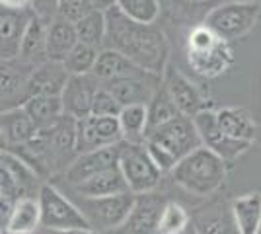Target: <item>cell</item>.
Here are the masks:
<instances>
[{"label": "cell", "instance_id": "ac0fdd59", "mask_svg": "<svg viewBox=\"0 0 261 234\" xmlns=\"http://www.w3.org/2000/svg\"><path fill=\"white\" fill-rule=\"evenodd\" d=\"M166 201L158 195L150 193H142V195H135V203L130 209L129 217L123 226H127L130 234H150L156 230V224L160 219Z\"/></svg>", "mask_w": 261, "mask_h": 234}, {"label": "cell", "instance_id": "4316f807", "mask_svg": "<svg viewBox=\"0 0 261 234\" xmlns=\"http://www.w3.org/2000/svg\"><path fill=\"white\" fill-rule=\"evenodd\" d=\"M123 141L127 143H144L146 129H148V117H146V106L144 103H130L123 106L117 113Z\"/></svg>", "mask_w": 261, "mask_h": 234}, {"label": "cell", "instance_id": "30bf717a", "mask_svg": "<svg viewBox=\"0 0 261 234\" xmlns=\"http://www.w3.org/2000/svg\"><path fill=\"white\" fill-rule=\"evenodd\" d=\"M193 125H195L199 139H201V145L207 146L211 152H215L217 156H220L224 162H232L236 160L240 154H244L251 145L248 143H238V141H232L226 135L218 129L217 125V115L215 110H201L195 115H191Z\"/></svg>", "mask_w": 261, "mask_h": 234}, {"label": "cell", "instance_id": "b9f144b4", "mask_svg": "<svg viewBox=\"0 0 261 234\" xmlns=\"http://www.w3.org/2000/svg\"><path fill=\"white\" fill-rule=\"evenodd\" d=\"M181 234H195V232H189V228H187V230H184Z\"/></svg>", "mask_w": 261, "mask_h": 234}, {"label": "cell", "instance_id": "9c48e42d", "mask_svg": "<svg viewBox=\"0 0 261 234\" xmlns=\"http://www.w3.org/2000/svg\"><path fill=\"white\" fill-rule=\"evenodd\" d=\"M33 67L18 57L0 61V113L22 108L28 100V80Z\"/></svg>", "mask_w": 261, "mask_h": 234}, {"label": "cell", "instance_id": "836d02e7", "mask_svg": "<svg viewBox=\"0 0 261 234\" xmlns=\"http://www.w3.org/2000/svg\"><path fill=\"white\" fill-rule=\"evenodd\" d=\"M98 51L99 49L96 47H90V45L78 41L68 51V55L63 59V67L68 74H90L94 68V63H96Z\"/></svg>", "mask_w": 261, "mask_h": 234}, {"label": "cell", "instance_id": "ee69618b", "mask_svg": "<svg viewBox=\"0 0 261 234\" xmlns=\"http://www.w3.org/2000/svg\"><path fill=\"white\" fill-rule=\"evenodd\" d=\"M4 234H10V232H4ZM28 234H37V230H35V232H28Z\"/></svg>", "mask_w": 261, "mask_h": 234}, {"label": "cell", "instance_id": "f35d334b", "mask_svg": "<svg viewBox=\"0 0 261 234\" xmlns=\"http://www.w3.org/2000/svg\"><path fill=\"white\" fill-rule=\"evenodd\" d=\"M0 8H8V10H28V8H30V0H0Z\"/></svg>", "mask_w": 261, "mask_h": 234}, {"label": "cell", "instance_id": "4fadbf2b", "mask_svg": "<svg viewBox=\"0 0 261 234\" xmlns=\"http://www.w3.org/2000/svg\"><path fill=\"white\" fill-rule=\"evenodd\" d=\"M187 63L199 76L215 78L232 67L234 55L228 41H222L218 37L215 43L205 49H187Z\"/></svg>", "mask_w": 261, "mask_h": 234}, {"label": "cell", "instance_id": "6da1fadb", "mask_svg": "<svg viewBox=\"0 0 261 234\" xmlns=\"http://www.w3.org/2000/svg\"><path fill=\"white\" fill-rule=\"evenodd\" d=\"M108 49H115L142 70L162 76L168 59V37L156 23H137L125 18L117 8L106 12V41Z\"/></svg>", "mask_w": 261, "mask_h": 234}, {"label": "cell", "instance_id": "e575fe53", "mask_svg": "<svg viewBox=\"0 0 261 234\" xmlns=\"http://www.w3.org/2000/svg\"><path fill=\"white\" fill-rule=\"evenodd\" d=\"M94 8H92V4L88 0H59L57 16L66 20V22L76 23L78 20H82Z\"/></svg>", "mask_w": 261, "mask_h": 234}, {"label": "cell", "instance_id": "d6986e66", "mask_svg": "<svg viewBox=\"0 0 261 234\" xmlns=\"http://www.w3.org/2000/svg\"><path fill=\"white\" fill-rule=\"evenodd\" d=\"M30 16H32V10L0 8V61L18 57L20 39Z\"/></svg>", "mask_w": 261, "mask_h": 234}, {"label": "cell", "instance_id": "3957f363", "mask_svg": "<svg viewBox=\"0 0 261 234\" xmlns=\"http://www.w3.org/2000/svg\"><path fill=\"white\" fill-rule=\"evenodd\" d=\"M261 18V4L253 0H234L220 4L207 14L205 28L222 41H234L250 34Z\"/></svg>", "mask_w": 261, "mask_h": 234}, {"label": "cell", "instance_id": "1f68e13d", "mask_svg": "<svg viewBox=\"0 0 261 234\" xmlns=\"http://www.w3.org/2000/svg\"><path fill=\"white\" fill-rule=\"evenodd\" d=\"M189 228V213L184 205L175 203V201H168L164 205L160 219L156 224V232L160 234H181L184 230Z\"/></svg>", "mask_w": 261, "mask_h": 234}, {"label": "cell", "instance_id": "7bdbcfd3", "mask_svg": "<svg viewBox=\"0 0 261 234\" xmlns=\"http://www.w3.org/2000/svg\"><path fill=\"white\" fill-rule=\"evenodd\" d=\"M2 154H4V150H2V148H0V160H2Z\"/></svg>", "mask_w": 261, "mask_h": 234}, {"label": "cell", "instance_id": "484cf974", "mask_svg": "<svg viewBox=\"0 0 261 234\" xmlns=\"http://www.w3.org/2000/svg\"><path fill=\"white\" fill-rule=\"evenodd\" d=\"M45 28L47 23H43L39 18L30 16V20L23 28L22 39H20V49H18V59L30 65H37L47 61L45 57Z\"/></svg>", "mask_w": 261, "mask_h": 234}, {"label": "cell", "instance_id": "5bb4252c", "mask_svg": "<svg viewBox=\"0 0 261 234\" xmlns=\"http://www.w3.org/2000/svg\"><path fill=\"white\" fill-rule=\"evenodd\" d=\"M166 78H164V90L170 96V100L174 101L177 112L181 115H195L197 112L205 110V101L201 98L199 90L195 88L193 82H189L187 78L174 68L166 67Z\"/></svg>", "mask_w": 261, "mask_h": 234}, {"label": "cell", "instance_id": "9a60e30c", "mask_svg": "<svg viewBox=\"0 0 261 234\" xmlns=\"http://www.w3.org/2000/svg\"><path fill=\"white\" fill-rule=\"evenodd\" d=\"M160 86V76L156 74H146V76L137 78H121V80H111L106 90L111 92V96L119 101V106H130V103H148L154 92Z\"/></svg>", "mask_w": 261, "mask_h": 234}, {"label": "cell", "instance_id": "ab89813d", "mask_svg": "<svg viewBox=\"0 0 261 234\" xmlns=\"http://www.w3.org/2000/svg\"><path fill=\"white\" fill-rule=\"evenodd\" d=\"M90 4H92V8L98 12H106L111 10V8H115V4H117V0H88Z\"/></svg>", "mask_w": 261, "mask_h": 234}, {"label": "cell", "instance_id": "74e56055", "mask_svg": "<svg viewBox=\"0 0 261 234\" xmlns=\"http://www.w3.org/2000/svg\"><path fill=\"white\" fill-rule=\"evenodd\" d=\"M57 8H59V0H30L32 14L43 23H49L57 18Z\"/></svg>", "mask_w": 261, "mask_h": 234}, {"label": "cell", "instance_id": "8d00e7d4", "mask_svg": "<svg viewBox=\"0 0 261 234\" xmlns=\"http://www.w3.org/2000/svg\"><path fill=\"white\" fill-rule=\"evenodd\" d=\"M144 146H146V152L150 156V160H152V164L160 172H172V168L177 164V160H175L174 156L170 154L168 150H164L160 148L158 145H154V143H148V141H144Z\"/></svg>", "mask_w": 261, "mask_h": 234}, {"label": "cell", "instance_id": "d4e9b609", "mask_svg": "<svg viewBox=\"0 0 261 234\" xmlns=\"http://www.w3.org/2000/svg\"><path fill=\"white\" fill-rule=\"evenodd\" d=\"M39 226H41V211L37 197H22L12 205L6 221V232L28 234L35 232Z\"/></svg>", "mask_w": 261, "mask_h": 234}, {"label": "cell", "instance_id": "f546056e", "mask_svg": "<svg viewBox=\"0 0 261 234\" xmlns=\"http://www.w3.org/2000/svg\"><path fill=\"white\" fill-rule=\"evenodd\" d=\"M115 8L137 23H156L160 18V0H117Z\"/></svg>", "mask_w": 261, "mask_h": 234}, {"label": "cell", "instance_id": "44dd1931", "mask_svg": "<svg viewBox=\"0 0 261 234\" xmlns=\"http://www.w3.org/2000/svg\"><path fill=\"white\" fill-rule=\"evenodd\" d=\"M78 43L74 23L66 22L63 18H55L45 28V57L47 61L63 63L68 51Z\"/></svg>", "mask_w": 261, "mask_h": 234}, {"label": "cell", "instance_id": "ffe728a7", "mask_svg": "<svg viewBox=\"0 0 261 234\" xmlns=\"http://www.w3.org/2000/svg\"><path fill=\"white\" fill-rule=\"evenodd\" d=\"M217 115V125L222 133L232 141L238 143H248L253 145L255 139V121L244 108H222L215 112Z\"/></svg>", "mask_w": 261, "mask_h": 234}, {"label": "cell", "instance_id": "ba28073f", "mask_svg": "<svg viewBox=\"0 0 261 234\" xmlns=\"http://www.w3.org/2000/svg\"><path fill=\"white\" fill-rule=\"evenodd\" d=\"M123 141L117 115H86L76 119V154L101 148V146L119 145Z\"/></svg>", "mask_w": 261, "mask_h": 234}, {"label": "cell", "instance_id": "8fae6325", "mask_svg": "<svg viewBox=\"0 0 261 234\" xmlns=\"http://www.w3.org/2000/svg\"><path fill=\"white\" fill-rule=\"evenodd\" d=\"M99 88V80L92 74H70L61 92L63 113L72 119H82L90 115L94 94Z\"/></svg>", "mask_w": 261, "mask_h": 234}, {"label": "cell", "instance_id": "52a82bcc", "mask_svg": "<svg viewBox=\"0 0 261 234\" xmlns=\"http://www.w3.org/2000/svg\"><path fill=\"white\" fill-rule=\"evenodd\" d=\"M144 141L154 143L164 150H168L175 160H181L185 154H189L191 150L201 146V139L193 125V119L189 115H181V113L175 115L174 119L150 129Z\"/></svg>", "mask_w": 261, "mask_h": 234}, {"label": "cell", "instance_id": "5b68a950", "mask_svg": "<svg viewBox=\"0 0 261 234\" xmlns=\"http://www.w3.org/2000/svg\"><path fill=\"white\" fill-rule=\"evenodd\" d=\"M37 203L41 211V226L47 230H66V228H92L86 217L55 186L43 184L37 191Z\"/></svg>", "mask_w": 261, "mask_h": 234}, {"label": "cell", "instance_id": "7c38bea8", "mask_svg": "<svg viewBox=\"0 0 261 234\" xmlns=\"http://www.w3.org/2000/svg\"><path fill=\"white\" fill-rule=\"evenodd\" d=\"M121 143L119 145L101 146V148H94V150H86V152L76 154V158L65 170L66 184L76 186V184L92 178L94 174H98L101 170H106L109 166H115L117 164V158H119Z\"/></svg>", "mask_w": 261, "mask_h": 234}, {"label": "cell", "instance_id": "60d3db41", "mask_svg": "<svg viewBox=\"0 0 261 234\" xmlns=\"http://www.w3.org/2000/svg\"><path fill=\"white\" fill-rule=\"evenodd\" d=\"M49 234H101L94 228H66V230H49Z\"/></svg>", "mask_w": 261, "mask_h": 234}, {"label": "cell", "instance_id": "83f0119b", "mask_svg": "<svg viewBox=\"0 0 261 234\" xmlns=\"http://www.w3.org/2000/svg\"><path fill=\"white\" fill-rule=\"evenodd\" d=\"M22 108L37 127H45L63 115V106L59 96H30L23 101Z\"/></svg>", "mask_w": 261, "mask_h": 234}, {"label": "cell", "instance_id": "7a4b0ae2", "mask_svg": "<svg viewBox=\"0 0 261 234\" xmlns=\"http://www.w3.org/2000/svg\"><path fill=\"white\" fill-rule=\"evenodd\" d=\"M174 181L197 197H207L224 184L226 179V162L211 152L207 146H199L185 154L172 168Z\"/></svg>", "mask_w": 261, "mask_h": 234}, {"label": "cell", "instance_id": "cb8c5ba5", "mask_svg": "<svg viewBox=\"0 0 261 234\" xmlns=\"http://www.w3.org/2000/svg\"><path fill=\"white\" fill-rule=\"evenodd\" d=\"M37 125L23 112V108H14L0 113V137L8 145H25L37 133Z\"/></svg>", "mask_w": 261, "mask_h": 234}, {"label": "cell", "instance_id": "2e32d148", "mask_svg": "<svg viewBox=\"0 0 261 234\" xmlns=\"http://www.w3.org/2000/svg\"><path fill=\"white\" fill-rule=\"evenodd\" d=\"M94 78H98L101 82H111V80H121V78H137V76H146L150 72L142 70L137 67L133 61H129L125 55H121L115 49H99L94 68L90 72Z\"/></svg>", "mask_w": 261, "mask_h": 234}, {"label": "cell", "instance_id": "603a6c76", "mask_svg": "<svg viewBox=\"0 0 261 234\" xmlns=\"http://www.w3.org/2000/svg\"><path fill=\"white\" fill-rule=\"evenodd\" d=\"M230 215L238 234H259L261 230V193H246L230 203Z\"/></svg>", "mask_w": 261, "mask_h": 234}, {"label": "cell", "instance_id": "d590c367", "mask_svg": "<svg viewBox=\"0 0 261 234\" xmlns=\"http://www.w3.org/2000/svg\"><path fill=\"white\" fill-rule=\"evenodd\" d=\"M121 110L119 101L111 96V92L99 86L98 92L94 94V100H92V115H117Z\"/></svg>", "mask_w": 261, "mask_h": 234}, {"label": "cell", "instance_id": "7402d4cb", "mask_svg": "<svg viewBox=\"0 0 261 234\" xmlns=\"http://www.w3.org/2000/svg\"><path fill=\"white\" fill-rule=\"evenodd\" d=\"M72 188L80 197H106V195H115V193L129 191L117 164L101 170L98 174H94L92 178L84 179V181H80Z\"/></svg>", "mask_w": 261, "mask_h": 234}, {"label": "cell", "instance_id": "f1b7e54d", "mask_svg": "<svg viewBox=\"0 0 261 234\" xmlns=\"http://www.w3.org/2000/svg\"><path fill=\"white\" fill-rule=\"evenodd\" d=\"M74 30H76V37L80 43L103 49V41H106V14L103 12L92 10L74 23Z\"/></svg>", "mask_w": 261, "mask_h": 234}, {"label": "cell", "instance_id": "4dcf8cb0", "mask_svg": "<svg viewBox=\"0 0 261 234\" xmlns=\"http://www.w3.org/2000/svg\"><path fill=\"white\" fill-rule=\"evenodd\" d=\"M175 115H179V112H177V108L174 106V101L170 100V96L166 94L164 86H158V90L154 92L150 101L146 103V117H148V129H146V133L150 129H154V127L174 119Z\"/></svg>", "mask_w": 261, "mask_h": 234}, {"label": "cell", "instance_id": "8992f818", "mask_svg": "<svg viewBox=\"0 0 261 234\" xmlns=\"http://www.w3.org/2000/svg\"><path fill=\"white\" fill-rule=\"evenodd\" d=\"M135 203V193L123 191L106 197H82L78 209L94 230H111L125 224Z\"/></svg>", "mask_w": 261, "mask_h": 234}, {"label": "cell", "instance_id": "277c9868", "mask_svg": "<svg viewBox=\"0 0 261 234\" xmlns=\"http://www.w3.org/2000/svg\"><path fill=\"white\" fill-rule=\"evenodd\" d=\"M117 166L125 178L129 191L135 195L154 191L160 184V178H162V172L152 164L144 143L123 141L119 146Z\"/></svg>", "mask_w": 261, "mask_h": 234}, {"label": "cell", "instance_id": "e0dca14e", "mask_svg": "<svg viewBox=\"0 0 261 234\" xmlns=\"http://www.w3.org/2000/svg\"><path fill=\"white\" fill-rule=\"evenodd\" d=\"M68 76L70 74L65 70L63 63H57V61L37 63L28 80V98L30 96H61Z\"/></svg>", "mask_w": 261, "mask_h": 234}, {"label": "cell", "instance_id": "d6a6232c", "mask_svg": "<svg viewBox=\"0 0 261 234\" xmlns=\"http://www.w3.org/2000/svg\"><path fill=\"white\" fill-rule=\"evenodd\" d=\"M195 234H238L232 221V215L222 209L205 211L197 217Z\"/></svg>", "mask_w": 261, "mask_h": 234}]
</instances>
